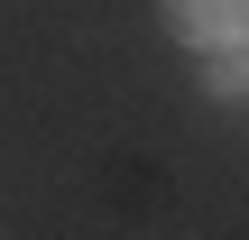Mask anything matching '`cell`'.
Listing matches in <instances>:
<instances>
[{"instance_id": "1", "label": "cell", "mask_w": 249, "mask_h": 240, "mask_svg": "<svg viewBox=\"0 0 249 240\" xmlns=\"http://www.w3.org/2000/svg\"><path fill=\"white\" fill-rule=\"evenodd\" d=\"M166 28H176L185 46H240L249 0H166Z\"/></svg>"}, {"instance_id": "2", "label": "cell", "mask_w": 249, "mask_h": 240, "mask_svg": "<svg viewBox=\"0 0 249 240\" xmlns=\"http://www.w3.org/2000/svg\"><path fill=\"white\" fill-rule=\"evenodd\" d=\"M213 92H222V102L249 92V55H240V46H213Z\"/></svg>"}]
</instances>
